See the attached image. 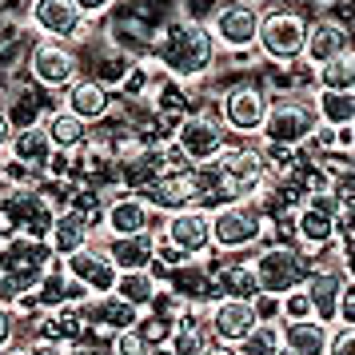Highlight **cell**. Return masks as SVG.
Masks as SVG:
<instances>
[{
	"mask_svg": "<svg viewBox=\"0 0 355 355\" xmlns=\"http://www.w3.org/2000/svg\"><path fill=\"white\" fill-rule=\"evenodd\" d=\"M144 60H152V68L160 72L164 80L196 84L216 68L220 49H216V40H211L208 24H196V20L176 17V20H168V24H160V28H152Z\"/></svg>",
	"mask_w": 355,
	"mask_h": 355,
	"instance_id": "6da1fadb",
	"label": "cell"
},
{
	"mask_svg": "<svg viewBox=\"0 0 355 355\" xmlns=\"http://www.w3.org/2000/svg\"><path fill=\"white\" fill-rule=\"evenodd\" d=\"M56 256H52V248L44 240H28V236H8V240H0V272H4V284H0V304L12 307L20 295H28V291L44 279Z\"/></svg>",
	"mask_w": 355,
	"mask_h": 355,
	"instance_id": "7a4b0ae2",
	"label": "cell"
},
{
	"mask_svg": "<svg viewBox=\"0 0 355 355\" xmlns=\"http://www.w3.org/2000/svg\"><path fill=\"white\" fill-rule=\"evenodd\" d=\"M248 263H252V275H256L259 291L288 295V291H295L311 275L315 256H307L304 248H295V243H259L256 256L248 259Z\"/></svg>",
	"mask_w": 355,
	"mask_h": 355,
	"instance_id": "3957f363",
	"label": "cell"
},
{
	"mask_svg": "<svg viewBox=\"0 0 355 355\" xmlns=\"http://www.w3.org/2000/svg\"><path fill=\"white\" fill-rule=\"evenodd\" d=\"M304 40H307V17L300 8H288V4H275V8H263L259 12V28H256V49L263 60L272 64H300L304 56Z\"/></svg>",
	"mask_w": 355,
	"mask_h": 355,
	"instance_id": "277c9868",
	"label": "cell"
},
{
	"mask_svg": "<svg viewBox=\"0 0 355 355\" xmlns=\"http://www.w3.org/2000/svg\"><path fill=\"white\" fill-rule=\"evenodd\" d=\"M208 168H211V176H216V184H220V192H224V204L252 200L263 188V180H268L263 152H259V144H248V140L227 144Z\"/></svg>",
	"mask_w": 355,
	"mask_h": 355,
	"instance_id": "5b68a950",
	"label": "cell"
},
{
	"mask_svg": "<svg viewBox=\"0 0 355 355\" xmlns=\"http://www.w3.org/2000/svg\"><path fill=\"white\" fill-rule=\"evenodd\" d=\"M208 227H211V252H252L263 243V216L252 200H236L224 208L208 211Z\"/></svg>",
	"mask_w": 355,
	"mask_h": 355,
	"instance_id": "8992f818",
	"label": "cell"
},
{
	"mask_svg": "<svg viewBox=\"0 0 355 355\" xmlns=\"http://www.w3.org/2000/svg\"><path fill=\"white\" fill-rule=\"evenodd\" d=\"M268 104H272V96H268L259 84H252V80L232 84V88H224V92L216 96V120L224 124L227 136L252 140V136H259V128H263Z\"/></svg>",
	"mask_w": 355,
	"mask_h": 355,
	"instance_id": "52a82bcc",
	"label": "cell"
},
{
	"mask_svg": "<svg viewBox=\"0 0 355 355\" xmlns=\"http://www.w3.org/2000/svg\"><path fill=\"white\" fill-rule=\"evenodd\" d=\"M320 128L311 100L300 96H284L268 104L263 128H259V144H275V148H307L311 132Z\"/></svg>",
	"mask_w": 355,
	"mask_h": 355,
	"instance_id": "ba28073f",
	"label": "cell"
},
{
	"mask_svg": "<svg viewBox=\"0 0 355 355\" xmlns=\"http://www.w3.org/2000/svg\"><path fill=\"white\" fill-rule=\"evenodd\" d=\"M256 28H259V8L252 0H220L208 20V33L220 52L248 56L256 49Z\"/></svg>",
	"mask_w": 355,
	"mask_h": 355,
	"instance_id": "9c48e42d",
	"label": "cell"
},
{
	"mask_svg": "<svg viewBox=\"0 0 355 355\" xmlns=\"http://www.w3.org/2000/svg\"><path fill=\"white\" fill-rule=\"evenodd\" d=\"M24 72L36 88L44 92H64L68 84L84 76V60L68 44H52V40H33L28 56H24Z\"/></svg>",
	"mask_w": 355,
	"mask_h": 355,
	"instance_id": "30bf717a",
	"label": "cell"
},
{
	"mask_svg": "<svg viewBox=\"0 0 355 355\" xmlns=\"http://www.w3.org/2000/svg\"><path fill=\"white\" fill-rule=\"evenodd\" d=\"M172 144L188 156V164H211L220 152H224L227 144H232V136L224 132V124L216 120V112H208V108H200V112H192L184 124H180L176 140Z\"/></svg>",
	"mask_w": 355,
	"mask_h": 355,
	"instance_id": "8fae6325",
	"label": "cell"
},
{
	"mask_svg": "<svg viewBox=\"0 0 355 355\" xmlns=\"http://www.w3.org/2000/svg\"><path fill=\"white\" fill-rule=\"evenodd\" d=\"M28 28L40 40L72 44V40H80L88 20L80 17V8L72 0H28Z\"/></svg>",
	"mask_w": 355,
	"mask_h": 355,
	"instance_id": "7c38bea8",
	"label": "cell"
},
{
	"mask_svg": "<svg viewBox=\"0 0 355 355\" xmlns=\"http://www.w3.org/2000/svg\"><path fill=\"white\" fill-rule=\"evenodd\" d=\"M347 284H352V268H347V263H331V268H320V263H315L311 275L300 284L304 295H307V304H311V320L336 327L339 295H343Z\"/></svg>",
	"mask_w": 355,
	"mask_h": 355,
	"instance_id": "4fadbf2b",
	"label": "cell"
},
{
	"mask_svg": "<svg viewBox=\"0 0 355 355\" xmlns=\"http://www.w3.org/2000/svg\"><path fill=\"white\" fill-rule=\"evenodd\" d=\"M164 240L180 248L188 259H204L211 256V227H208V211L200 208H180L172 216H164L160 224H156Z\"/></svg>",
	"mask_w": 355,
	"mask_h": 355,
	"instance_id": "5bb4252c",
	"label": "cell"
},
{
	"mask_svg": "<svg viewBox=\"0 0 355 355\" xmlns=\"http://www.w3.org/2000/svg\"><path fill=\"white\" fill-rule=\"evenodd\" d=\"M0 112L8 132H24V128H40L44 116L52 112V100L44 88H36L33 80H12L0 96Z\"/></svg>",
	"mask_w": 355,
	"mask_h": 355,
	"instance_id": "9a60e30c",
	"label": "cell"
},
{
	"mask_svg": "<svg viewBox=\"0 0 355 355\" xmlns=\"http://www.w3.org/2000/svg\"><path fill=\"white\" fill-rule=\"evenodd\" d=\"M60 268L68 272V279H76L88 295H108L116 288V268L108 263V256L100 252V243H84L80 252H72V256L60 259Z\"/></svg>",
	"mask_w": 355,
	"mask_h": 355,
	"instance_id": "2e32d148",
	"label": "cell"
},
{
	"mask_svg": "<svg viewBox=\"0 0 355 355\" xmlns=\"http://www.w3.org/2000/svg\"><path fill=\"white\" fill-rule=\"evenodd\" d=\"M343 52H352V28L336 17H315L307 20V40H304V60L307 68H320L327 60H336Z\"/></svg>",
	"mask_w": 355,
	"mask_h": 355,
	"instance_id": "e0dca14e",
	"label": "cell"
},
{
	"mask_svg": "<svg viewBox=\"0 0 355 355\" xmlns=\"http://www.w3.org/2000/svg\"><path fill=\"white\" fill-rule=\"evenodd\" d=\"M60 108L64 112H72L80 124H100V120H108L116 108V96L104 88V84H96L92 76H76V80L68 84L64 92H60Z\"/></svg>",
	"mask_w": 355,
	"mask_h": 355,
	"instance_id": "ac0fdd59",
	"label": "cell"
},
{
	"mask_svg": "<svg viewBox=\"0 0 355 355\" xmlns=\"http://www.w3.org/2000/svg\"><path fill=\"white\" fill-rule=\"evenodd\" d=\"M104 236H140V232H156V211L148 208L136 192H116L104 204Z\"/></svg>",
	"mask_w": 355,
	"mask_h": 355,
	"instance_id": "d6986e66",
	"label": "cell"
},
{
	"mask_svg": "<svg viewBox=\"0 0 355 355\" xmlns=\"http://www.w3.org/2000/svg\"><path fill=\"white\" fill-rule=\"evenodd\" d=\"M204 323H208V336L216 339V343L236 347V343L256 327L252 300H211V304L204 307Z\"/></svg>",
	"mask_w": 355,
	"mask_h": 355,
	"instance_id": "ffe728a7",
	"label": "cell"
},
{
	"mask_svg": "<svg viewBox=\"0 0 355 355\" xmlns=\"http://www.w3.org/2000/svg\"><path fill=\"white\" fill-rule=\"evenodd\" d=\"M256 291L259 288L248 259H224L208 268V304L211 300H252Z\"/></svg>",
	"mask_w": 355,
	"mask_h": 355,
	"instance_id": "44dd1931",
	"label": "cell"
},
{
	"mask_svg": "<svg viewBox=\"0 0 355 355\" xmlns=\"http://www.w3.org/2000/svg\"><path fill=\"white\" fill-rule=\"evenodd\" d=\"M4 156H8L12 164H20L24 172L44 176L49 164H52V156H56V148H52V140H49V132L44 128H24V132H12V136H8Z\"/></svg>",
	"mask_w": 355,
	"mask_h": 355,
	"instance_id": "7402d4cb",
	"label": "cell"
},
{
	"mask_svg": "<svg viewBox=\"0 0 355 355\" xmlns=\"http://www.w3.org/2000/svg\"><path fill=\"white\" fill-rule=\"evenodd\" d=\"M100 252L108 256L116 272H148L152 263V232H140V236H104Z\"/></svg>",
	"mask_w": 355,
	"mask_h": 355,
	"instance_id": "603a6c76",
	"label": "cell"
},
{
	"mask_svg": "<svg viewBox=\"0 0 355 355\" xmlns=\"http://www.w3.org/2000/svg\"><path fill=\"white\" fill-rule=\"evenodd\" d=\"M160 288H168L180 304L192 307H208V263L204 259H188L160 279Z\"/></svg>",
	"mask_w": 355,
	"mask_h": 355,
	"instance_id": "cb8c5ba5",
	"label": "cell"
},
{
	"mask_svg": "<svg viewBox=\"0 0 355 355\" xmlns=\"http://www.w3.org/2000/svg\"><path fill=\"white\" fill-rule=\"evenodd\" d=\"M84 315H88V323L96 327V331H104V336H116V331H128V327H136V320H140V311L132 304H124L120 295H92L88 304H84Z\"/></svg>",
	"mask_w": 355,
	"mask_h": 355,
	"instance_id": "d4e9b609",
	"label": "cell"
},
{
	"mask_svg": "<svg viewBox=\"0 0 355 355\" xmlns=\"http://www.w3.org/2000/svg\"><path fill=\"white\" fill-rule=\"evenodd\" d=\"M211 343L208 323H204V307L184 304V311L172 323V339H168V355H204Z\"/></svg>",
	"mask_w": 355,
	"mask_h": 355,
	"instance_id": "484cf974",
	"label": "cell"
},
{
	"mask_svg": "<svg viewBox=\"0 0 355 355\" xmlns=\"http://www.w3.org/2000/svg\"><path fill=\"white\" fill-rule=\"evenodd\" d=\"M40 128L49 132V140H52V148L56 152H76V148L92 136V128L88 124H80L72 112H64V108H52L49 116H44V124Z\"/></svg>",
	"mask_w": 355,
	"mask_h": 355,
	"instance_id": "4316f807",
	"label": "cell"
},
{
	"mask_svg": "<svg viewBox=\"0 0 355 355\" xmlns=\"http://www.w3.org/2000/svg\"><path fill=\"white\" fill-rule=\"evenodd\" d=\"M279 331H284V347L295 355H323L327 352V336H331V327L327 323H315V320L279 323Z\"/></svg>",
	"mask_w": 355,
	"mask_h": 355,
	"instance_id": "83f0119b",
	"label": "cell"
},
{
	"mask_svg": "<svg viewBox=\"0 0 355 355\" xmlns=\"http://www.w3.org/2000/svg\"><path fill=\"white\" fill-rule=\"evenodd\" d=\"M52 248V256L56 259H64L72 256V252H80L84 243H92V232L76 220V216H68V211H56V220H52V232H49V240H44Z\"/></svg>",
	"mask_w": 355,
	"mask_h": 355,
	"instance_id": "f1b7e54d",
	"label": "cell"
},
{
	"mask_svg": "<svg viewBox=\"0 0 355 355\" xmlns=\"http://www.w3.org/2000/svg\"><path fill=\"white\" fill-rule=\"evenodd\" d=\"M311 108L323 128H352L355 124V92H315Z\"/></svg>",
	"mask_w": 355,
	"mask_h": 355,
	"instance_id": "f546056e",
	"label": "cell"
},
{
	"mask_svg": "<svg viewBox=\"0 0 355 355\" xmlns=\"http://www.w3.org/2000/svg\"><path fill=\"white\" fill-rule=\"evenodd\" d=\"M315 92H355V52H343L327 64L311 68Z\"/></svg>",
	"mask_w": 355,
	"mask_h": 355,
	"instance_id": "4dcf8cb0",
	"label": "cell"
},
{
	"mask_svg": "<svg viewBox=\"0 0 355 355\" xmlns=\"http://www.w3.org/2000/svg\"><path fill=\"white\" fill-rule=\"evenodd\" d=\"M156 291H160V284L152 279V272H120V275H116L112 295H120V300L132 304L136 311H144V307L156 300Z\"/></svg>",
	"mask_w": 355,
	"mask_h": 355,
	"instance_id": "1f68e13d",
	"label": "cell"
},
{
	"mask_svg": "<svg viewBox=\"0 0 355 355\" xmlns=\"http://www.w3.org/2000/svg\"><path fill=\"white\" fill-rule=\"evenodd\" d=\"M279 352H284V331H279V323H256V327L236 343V355H279Z\"/></svg>",
	"mask_w": 355,
	"mask_h": 355,
	"instance_id": "d6a6232c",
	"label": "cell"
},
{
	"mask_svg": "<svg viewBox=\"0 0 355 355\" xmlns=\"http://www.w3.org/2000/svg\"><path fill=\"white\" fill-rule=\"evenodd\" d=\"M136 336L144 339L152 352H156V347H168V339H172V320H160L156 311H140V320H136Z\"/></svg>",
	"mask_w": 355,
	"mask_h": 355,
	"instance_id": "836d02e7",
	"label": "cell"
},
{
	"mask_svg": "<svg viewBox=\"0 0 355 355\" xmlns=\"http://www.w3.org/2000/svg\"><path fill=\"white\" fill-rule=\"evenodd\" d=\"M108 343H112V355H152V347L136 336V327H128V331H116Z\"/></svg>",
	"mask_w": 355,
	"mask_h": 355,
	"instance_id": "e575fe53",
	"label": "cell"
},
{
	"mask_svg": "<svg viewBox=\"0 0 355 355\" xmlns=\"http://www.w3.org/2000/svg\"><path fill=\"white\" fill-rule=\"evenodd\" d=\"M252 315H256V323H279V295L256 291L252 295Z\"/></svg>",
	"mask_w": 355,
	"mask_h": 355,
	"instance_id": "d590c367",
	"label": "cell"
},
{
	"mask_svg": "<svg viewBox=\"0 0 355 355\" xmlns=\"http://www.w3.org/2000/svg\"><path fill=\"white\" fill-rule=\"evenodd\" d=\"M323 355H355V327H343L336 323L331 336H327V352Z\"/></svg>",
	"mask_w": 355,
	"mask_h": 355,
	"instance_id": "8d00e7d4",
	"label": "cell"
},
{
	"mask_svg": "<svg viewBox=\"0 0 355 355\" xmlns=\"http://www.w3.org/2000/svg\"><path fill=\"white\" fill-rule=\"evenodd\" d=\"M72 4L80 8V17H84V20H92V17H104V12H112L120 0H72Z\"/></svg>",
	"mask_w": 355,
	"mask_h": 355,
	"instance_id": "74e56055",
	"label": "cell"
},
{
	"mask_svg": "<svg viewBox=\"0 0 355 355\" xmlns=\"http://www.w3.org/2000/svg\"><path fill=\"white\" fill-rule=\"evenodd\" d=\"M8 339H17V315H12V307L0 304V347H4Z\"/></svg>",
	"mask_w": 355,
	"mask_h": 355,
	"instance_id": "f35d334b",
	"label": "cell"
},
{
	"mask_svg": "<svg viewBox=\"0 0 355 355\" xmlns=\"http://www.w3.org/2000/svg\"><path fill=\"white\" fill-rule=\"evenodd\" d=\"M28 355H64V347H56V343H40V339H28Z\"/></svg>",
	"mask_w": 355,
	"mask_h": 355,
	"instance_id": "ab89813d",
	"label": "cell"
},
{
	"mask_svg": "<svg viewBox=\"0 0 355 355\" xmlns=\"http://www.w3.org/2000/svg\"><path fill=\"white\" fill-rule=\"evenodd\" d=\"M0 355H28V343H24V339H8V343L0 347Z\"/></svg>",
	"mask_w": 355,
	"mask_h": 355,
	"instance_id": "60d3db41",
	"label": "cell"
},
{
	"mask_svg": "<svg viewBox=\"0 0 355 355\" xmlns=\"http://www.w3.org/2000/svg\"><path fill=\"white\" fill-rule=\"evenodd\" d=\"M204 355H236V347H227V343H216V339H211L208 347H204Z\"/></svg>",
	"mask_w": 355,
	"mask_h": 355,
	"instance_id": "b9f144b4",
	"label": "cell"
},
{
	"mask_svg": "<svg viewBox=\"0 0 355 355\" xmlns=\"http://www.w3.org/2000/svg\"><path fill=\"white\" fill-rule=\"evenodd\" d=\"M8 136H12V132H8V124H4V112H0V156H4V148H8Z\"/></svg>",
	"mask_w": 355,
	"mask_h": 355,
	"instance_id": "7bdbcfd3",
	"label": "cell"
},
{
	"mask_svg": "<svg viewBox=\"0 0 355 355\" xmlns=\"http://www.w3.org/2000/svg\"><path fill=\"white\" fill-rule=\"evenodd\" d=\"M275 4H288V8H291V4H295V0H272V4H268V8H275Z\"/></svg>",
	"mask_w": 355,
	"mask_h": 355,
	"instance_id": "ee69618b",
	"label": "cell"
},
{
	"mask_svg": "<svg viewBox=\"0 0 355 355\" xmlns=\"http://www.w3.org/2000/svg\"><path fill=\"white\" fill-rule=\"evenodd\" d=\"M279 355H295V352H288V347H284V352H279Z\"/></svg>",
	"mask_w": 355,
	"mask_h": 355,
	"instance_id": "f6af8a7d",
	"label": "cell"
},
{
	"mask_svg": "<svg viewBox=\"0 0 355 355\" xmlns=\"http://www.w3.org/2000/svg\"><path fill=\"white\" fill-rule=\"evenodd\" d=\"M0 284H4V272H0Z\"/></svg>",
	"mask_w": 355,
	"mask_h": 355,
	"instance_id": "bcb514c9",
	"label": "cell"
}]
</instances>
